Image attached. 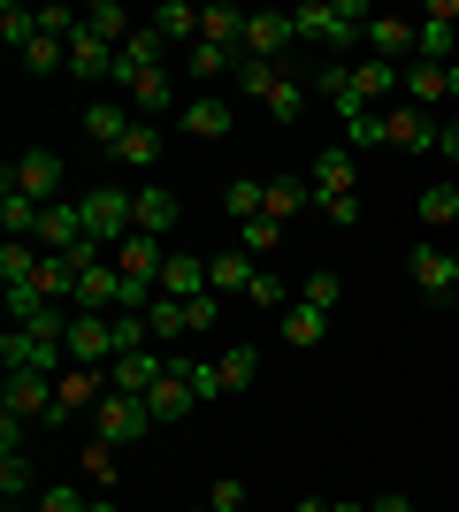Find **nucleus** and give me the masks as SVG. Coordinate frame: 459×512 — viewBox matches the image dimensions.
I'll use <instances>...</instances> for the list:
<instances>
[{"label": "nucleus", "mask_w": 459, "mask_h": 512, "mask_svg": "<svg viewBox=\"0 0 459 512\" xmlns=\"http://www.w3.org/2000/svg\"><path fill=\"white\" fill-rule=\"evenodd\" d=\"M115 161L153 169V161H161V130H153V123H131V130H123V146H115Z\"/></svg>", "instance_id": "e433bc0d"}, {"label": "nucleus", "mask_w": 459, "mask_h": 512, "mask_svg": "<svg viewBox=\"0 0 459 512\" xmlns=\"http://www.w3.org/2000/svg\"><path fill=\"white\" fill-rule=\"evenodd\" d=\"M261 115H268V123H299V115H306V85H299V77H276L268 100H261Z\"/></svg>", "instance_id": "72a5a7b5"}, {"label": "nucleus", "mask_w": 459, "mask_h": 512, "mask_svg": "<svg viewBox=\"0 0 459 512\" xmlns=\"http://www.w3.org/2000/svg\"><path fill=\"white\" fill-rule=\"evenodd\" d=\"M123 130H131V115H123V100H92L85 107V138H92V146H123Z\"/></svg>", "instance_id": "bb28decb"}, {"label": "nucleus", "mask_w": 459, "mask_h": 512, "mask_svg": "<svg viewBox=\"0 0 459 512\" xmlns=\"http://www.w3.org/2000/svg\"><path fill=\"white\" fill-rule=\"evenodd\" d=\"M153 31H161V39H199V8H184V0L153 8Z\"/></svg>", "instance_id": "c03bdc74"}, {"label": "nucleus", "mask_w": 459, "mask_h": 512, "mask_svg": "<svg viewBox=\"0 0 459 512\" xmlns=\"http://www.w3.org/2000/svg\"><path fill=\"white\" fill-rule=\"evenodd\" d=\"M192 512H215V505H192Z\"/></svg>", "instance_id": "052dcab7"}, {"label": "nucleus", "mask_w": 459, "mask_h": 512, "mask_svg": "<svg viewBox=\"0 0 459 512\" xmlns=\"http://www.w3.org/2000/svg\"><path fill=\"white\" fill-rule=\"evenodd\" d=\"M245 306H253V314H291V291H284V276H276V268H261V276L245 283Z\"/></svg>", "instance_id": "473e14b6"}, {"label": "nucleus", "mask_w": 459, "mask_h": 512, "mask_svg": "<svg viewBox=\"0 0 459 512\" xmlns=\"http://www.w3.org/2000/svg\"><path fill=\"white\" fill-rule=\"evenodd\" d=\"M192 406H199V390L184 383V375H176V360H169V375H161V383L146 390V413H153V421H161V428H169V421H184V413H192Z\"/></svg>", "instance_id": "5701e85b"}, {"label": "nucleus", "mask_w": 459, "mask_h": 512, "mask_svg": "<svg viewBox=\"0 0 459 512\" xmlns=\"http://www.w3.org/2000/svg\"><path fill=\"white\" fill-rule=\"evenodd\" d=\"M414 214H421V222H429V230H452V222H459V184H429Z\"/></svg>", "instance_id": "4c0bfd02"}, {"label": "nucleus", "mask_w": 459, "mask_h": 512, "mask_svg": "<svg viewBox=\"0 0 459 512\" xmlns=\"http://www.w3.org/2000/svg\"><path fill=\"white\" fill-rule=\"evenodd\" d=\"M406 85V77H398L391 62H352L345 69V92H337V123H360V115H383V107H391V92Z\"/></svg>", "instance_id": "7ed1b4c3"}, {"label": "nucleus", "mask_w": 459, "mask_h": 512, "mask_svg": "<svg viewBox=\"0 0 459 512\" xmlns=\"http://www.w3.org/2000/svg\"><path fill=\"white\" fill-rule=\"evenodd\" d=\"M437 153H444V161H459V115H452V123H444V138H437Z\"/></svg>", "instance_id": "6e6d98bb"}, {"label": "nucleus", "mask_w": 459, "mask_h": 512, "mask_svg": "<svg viewBox=\"0 0 459 512\" xmlns=\"http://www.w3.org/2000/svg\"><path fill=\"white\" fill-rule=\"evenodd\" d=\"M108 367H62V383H54V413H46V428H69L77 413H100V398H108Z\"/></svg>", "instance_id": "423d86ee"}, {"label": "nucleus", "mask_w": 459, "mask_h": 512, "mask_svg": "<svg viewBox=\"0 0 459 512\" xmlns=\"http://www.w3.org/2000/svg\"><path fill=\"white\" fill-rule=\"evenodd\" d=\"M199 39H207V46H238L245 39V8H222V0H215V8H199Z\"/></svg>", "instance_id": "2f4dec72"}, {"label": "nucleus", "mask_w": 459, "mask_h": 512, "mask_svg": "<svg viewBox=\"0 0 459 512\" xmlns=\"http://www.w3.org/2000/svg\"><path fill=\"white\" fill-rule=\"evenodd\" d=\"M452 39H459V0H429V16H421V46L414 62H452Z\"/></svg>", "instance_id": "4468645a"}, {"label": "nucleus", "mask_w": 459, "mask_h": 512, "mask_svg": "<svg viewBox=\"0 0 459 512\" xmlns=\"http://www.w3.org/2000/svg\"><path fill=\"white\" fill-rule=\"evenodd\" d=\"M253 276H261V260L245 253V245H230V253L207 260V283H215L222 299H245V283H253Z\"/></svg>", "instance_id": "b1692460"}, {"label": "nucleus", "mask_w": 459, "mask_h": 512, "mask_svg": "<svg viewBox=\"0 0 459 512\" xmlns=\"http://www.w3.org/2000/svg\"><path fill=\"white\" fill-rule=\"evenodd\" d=\"M146 329H153V337H184V329H192V321H184V299H153Z\"/></svg>", "instance_id": "a18cd8bd"}, {"label": "nucleus", "mask_w": 459, "mask_h": 512, "mask_svg": "<svg viewBox=\"0 0 459 512\" xmlns=\"http://www.w3.org/2000/svg\"><path fill=\"white\" fill-rule=\"evenodd\" d=\"M398 92H406V107H421V115H437V107H459V62H444V69H437V62H414Z\"/></svg>", "instance_id": "1a4fd4ad"}, {"label": "nucleus", "mask_w": 459, "mask_h": 512, "mask_svg": "<svg viewBox=\"0 0 459 512\" xmlns=\"http://www.w3.org/2000/svg\"><path fill=\"white\" fill-rule=\"evenodd\" d=\"M238 245H245L253 260H268L276 245H284V222H268V214H253V222H238Z\"/></svg>", "instance_id": "ea45409f"}, {"label": "nucleus", "mask_w": 459, "mask_h": 512, "mask_svg": "<svg viewBox=\"0 0 459 512\" xmlns=\"http://www.w3.org/2000/svg\"><path fill=\"white\" fill-rule=\"evenodd\" d=\"M0 39L23 54V46L39 39V8H16V0H8V8H0Z\"/></svg>", "instance_id": "37998d69"}, {"label": "nucleus", "mask_w": 459, "mask_h": 512, "mask_svg": "<svg viewBox=\"0 0 459 512\" xmlns=\"http://www.w3.org/2000/svg\"><path fill=\"white\" fill-rule=\"evenodd\" d=\"M375 8L368 0H306V8H291V39L299 46H322V54H337V46L368 39Z\"/></svg>", "instance_id": "f257e3e1"}, {"label": "nucleus", "mask_w": 459, "mask_h": 512, "mask_svg": "<svg viewBox=\"0 0 459 512\" xmlns=\"http://www.w3.org/2000/svg\"><path fill=\"white\" fill-rule=\"evenodd\" d=\"M161 375H169V352H123V360H108V383L123 390V398H146Z\"/></svg>", "instance_id": "6ab92c4d"}, {"label": "nucleus", "mask_w": 459, "mask_h": 512, "mask_svg": "<svg viewBox=\"0 0 459 512\" xmlns=\"http://www.w3.org/2000/svg\"><path fill=\"white\" fill-rule=\"evenodd\" d=\"M62 360H69L62 337H46V329H16V321H8V337H0V367H8V375H62Z\"/></svg>", "instance_id": "39448f33"}, {"label": "nucleus", "mask_w": 459, "mask_h": 512, "mask_svg": "<svg viewBox=\"0 0 459 512\" xmlns=\"http://www.w3.org/2000/svg\"><path fill=\"white\" fill-rule=\"evenodd\" d=\"M77 214H85V237L92 245H123V237L138 230V214H131V192H123V184H92L85 199H77Z\"/></svg>", "instance_id": "20e7f679"}, {"label": "nucleus", "mask_w": 459, "mask_h": 512, "mask_svg": "<svg viewBox=\"0 0 459 512\" xmlns=\"http://www.w3.org/2000/svg\"><path fill=\"white\" fill-rule=\"evenodd\" d=\"M92 497H77L69 482H54V490H39V512H85Z\"/></svg>", "instance_id": "603ef678"}, {"label": "nucleus", "mask_w": 459, "mask_h": 512, "mask_svg": "<svg viewBox=\"0 0 459 512\" xmlns=\"http://www.w3.org/2000/svg\"><path fill=\"white\" fill-rule=\"evenodd\" d=\"M184 321H192V329H215V321H222V291H199V299H184Z\"/></svg>", "instance_id": "8fccbe9b"}, {"label": "nucleus", "mask_w": 459, "mask_h": 512, "mask_svg": "<svg viewBox=\"0 0 459 512\" xmlns=\"http://www.w3.org/2000/svg\"><path fill=\"white\" fill-rule=\"evenodd\" d=\"M314 207V184H299V176H268V222H291V214Z\"/></svg>", "instance_id": "c85d7f7f"}, {"label": "nucleus", "mask_w": 459, "mask_h": 512, "mask_svg": "<svg viewBox=\"0 0 459 512\" xmlns=\"http://www.w3.org/2000/svg\"><path fill=\"white\" fill-rule=\"evenodd\" d=\"M69 360L77 367H108L115 360V314H69Z\"/></svg>", "instance_id": "9b49d317"}, {"label": "nucleus", "mask_w": 459, "mask_h": 512, "mask_svg": "<svg viewBox=\"0 0 459 512\" xmlns=\"http://www.w3.org/2000/svg\"><path fill=\"white\" fill-rule=\"evenodd\" d=\"M108 451H115V444H100V436H92V451H85V474H92V482H108V474H115Z\"/></svg>", "instance_id": "5fc2aeb1"}, {"label": "nucleus", "mask_w": 459, "mask_h": 512, "mask_svg": "<svg viewBox=\"0 0 459 512\" xmlns=\"http://www.w3.org/2000/svg\"><path fill=\"white\" fill-rule=\"evenodd\" d=\"M54 383H62V375H8L0 413H8V421H46V413H54Z\"/></svg>", "instance_id": "ddd939ff"}, {"label": "nucleus", "mask_w": 459, "mask_h": 512, "mask_svg": "<svg viewBox=\"0 0 459 512\" xmlns=\"http://www.w3.org/2000/svg\"><path fill=\"white\" fill-rule=\"evenodd\" d=\"M375 512H414V497H398V490H383V497H375Z\"/></svg>", "instance_id": "4d7b16f0"}, {"label": "nucleus", "mask_w": 459, "mask_h": 512, "mask_svg": "<svg viewBox=\"0 0 459 512\" xmlns=\"http://www.w3.org/2000/svg\"><path fill=\"white\" fill-rule=\"evenodd\" d=\"M131 214H138V230H146V237H169L176 222H184V199H176L169 184H138V192H131Z\"/></svg>", "instance_id": "dca6fc26"}, {"label": "nucleus", "mask_w": 459, "mask_h": 512, "mask_svg": "<svg viewBox=\"0 0 459 512\" xmlns=\"http://www.w3.org/2000/svg\"><path fill=\"white\" fill-rule=\"evenodd\" d=\"M146 428H161V421L146 413V398H123V390H108L100 413H92V436H100V444H138Z\"/></svg>", "instance_id": "6e6552de"}, {"label": "nucleus", "mask_w": 459, "mask_h": 512, "mask_svg": "<svg viewBox=\"0 0 459 512\" xmlns=\"http://www.w3.org/2000/svg\"><path fill=\"white\" fill-rule=\"evenodd\" d=\"M0 192H23V199H39V207H54L62 199V153H46V146L16 153L8 176H0Z\"/></svg>", "instance_id": "0eeeda50"}, {"label": "nucleus", "mask_w": 459, "mask_h": 512, "mask_svg": "<svg viewBox=\"0 0 459 512\" xmlns=\"http://www.w3.org/2000/svg\"><path fill=\"white\" fill-rule=\"evenodd\" d=\"M406 276H414L421 299H452L459 291V260L444 253V245H414V253H406Z\"/></svg>", "instance_id": "f8f14e48"}, {"label": "nucleus", "mask_w": 459, "mask_h": 512, "mask_svg": "<svg viewBox=\"0 0 459 512\" xmlns=\"http://www.w3.org/2000/svg\"><path fill=\"white\" fill-rule=\"evenodd\" d=\"M314 214L337 222V230H352V222H360V199H314Z\"/></svg>", "instance_id": "864d4df0"}, {"label": "nucleus", "mask_w": 459, "mask_h": 512, "mask_svg": "<svg viewBox=\"0 0 459 512\" xmlns=\"http://www.w3.org/2000/svg\"><path fill=\"white\" fill-rule=\"evenodd\" d=\"M31 490V451H0V497Z\"/></svg>", "instance_id": "49530a36"}, {"label": "nucleus", "mask_w": 459, "mask_h": 512, "mask_svg": "<svg viewBox=\"0 0 459 512\" xmlns=\"http://www.w3.org/2000/svg\"><path fill=\"white\" fill-rule=\"evenodd\" d=\"M414 46H421V23H406V16H375L368 23V62H414Z\"/></svg>", "instance_id": "2eb2a0df"}, {"label": "nucleus", "mask_w": 459, "mask_h": 512, "mask_svg": "<svg viewBox=\"0 0 459 512\" xmlns=\"http://www.w3.org/2000/svg\"><path fill=\"white\" fill-rule=\"evenodd\" d=\"M69 77H77V85H115V46L77 31V39H69Z\"/></svg>", "instance_id": "412c9836"}, {"label": "nucleus", "mask_w": 459, "mask_h": 512, "mask_svg": "<svg viewBox=\"0 0 459 512\" xmlns=\"http://www.w3.org/2000/svg\"><path fill=\"white\" fill-rule=\"evenodd\" d=\"M345 138H352V146H406V153H437L444 123H437V115H421V107H406V100H391L383 115H360V123H345Z\"/></svg>", "instance_id": "f03ea898"}, {"label": "nucleus", "mask_w": 459, "mask_h": 512, "mask_svg": "<svg viewBox=\"0 0 459 512\" xmlns=\"http://www.w3.org/2000/svg\"><path fill=\"white\" fill-rule=\"evenodd\" d=\"M39 245H31V237H8V245H0V283H31L39 276Z\"/></svg>", "instance_id": "f704fd0d"}, {"label": "nucleus", "mask_w": 459, "mask_h": 512, "mask_svg": "<svg viewBox=\"0 0 459 512\" xmlns=\"http://www.w3.org/2000/svg\"><path fill=\"white\" fill-rule=\"evenodd\" d=\"M85 31H92V39H108L115 54H123V46H131V31H138V23L123 16L115 0H92V8H85Z\"/></svg>", "instance_id": "cd10ccee"}, {"label": "nucleus", "mask_w": 459, "mask_h": 512, "mask_svg": "<svg viewBox=\"0 0 459 512\" xmlns=\"http://www.w3.org/2000/svg\"><path fill=\"white\" fill-rule=\"evenodd\" d=\"M238 46H207V39H192V54H184V69H192V85H215V77H238Z\"/></svg>", "instance_id": "a878e982"}, {"label": "nucleus", "mask_w": 459, "mask_h": 512, "mask_svg": "<svg viewBox=\"0 0 459 512\" xmlns=\"http://www.w3.org/2000/svg\"><path fill=\"white\" fill-rule=\"evenodd\" d=\"M85 512H123V505H115V497H92V505Z\"/></svg>", "instance_id": "bf43d9fd"}, {"label": "nucleus", "mask_w": 459, "mask_h": 512, "mask_svg": "<svg viewBox=\"0 0 459 512\" xmlns=\"http://www.w3.org/2000/svg\"><path fill=\"white\" fill-rule=\"evenodd\" d=\"M31 245H39V253H77V245H85V214L69 207V199H54V207L39 214V237H31Z\"/></svg>", "instance_id": "aec40b11"}, {"label": "nucleus", "mask_w": 459, "mask_h": 512, "mask_svg": "<svg viewBox=\"0 0 459 512\" xmlns=\"http://www.w3.org/2000/svg\"><path fill=\"white\" fill-rule=\"evenodd\" d=\"M276 329H284V344H299V352H306V344H322V329H329V314H322V306H291V314H276Z\"/></svg>", "instance_id": "7c9ffc66"}, {"label": "nucleus", "mask_w": 459, "mask_h": 512, "mask_svg": "<svg viewBox=\"0 0 459 512\" xmlns=\"http://www.w3.org/2000/svg\"><path fill=\"white\" fill-rule=\"evenodd\" d=\"M299 299H306V306H322V314H337V299H345V276H337V268H314V276L299 283Z\"/></svg>", "instance_id": "a19ab883"}, {"label": "nucleus", "mask_w": 459, "mask_h": 512, "mask_svg": "<svg viewBox=\"0 0 459 512\" xmlns=\"http://www.w3.org/2000/svg\"><path fill=\"white\" fill-rule=\"evenodd\" d=\"M284 46H299L291 39V8H253V16H245V39H238L245 62H276Z\"/></svg>", "instance_id": "9d476101"}, {"label": "nucleus", "mask_w": 459, "mask_h": 512, "mask_svg": "<svg viewBox=\"0 0 459 512\" xmlns=\"http://www.w3.org/2000/svg\"><path fill=\"white\" fill-rule=\"evenodd\" d=\"M115 92H123V100H138V123H146V115H161V107L176 100L169 69H115Z\"/></svg>", "instance_id": "a211bd4d"}, {"label": "nucleus", "mask_w": 459, "mask_h": 512, "mask_svg": "<svg viewBox=\"0 0 459 512\" xmlns=\"http://www.w3.org/2000/svg\"><path fill=\"white\" fill-rule=\"evenodd\" d=\"M222 214H238V222L268 214V184L261 176H230V184H222Z\"/></svg>", "instance_id": "c756f323"}, {"label": "nucleus", "mask_w": 459, "mask_h": 512, "mask_svg": "<svg viewBox=\"0 0 459 512\" xmlns=\"http://www.w3.org/2000/svg\"><path fill=\"white\" fill-rule=\"evenodd\" d=\"M452 306H459V291H452Z\"/></svg>", "instance_id": "680f3d73"}, {"label": "nucleus", "mask_w": 459, "mask_h": 512, "mask_svg": "<svg viewBox=\"0 0 459 512\" xmlns=\"http://www.w3.org/2000/svg\"><path fill=\"white\" fill-rule=\"evenodd\" d=\"M329 512H375V505H352V497H329Z\"/></svg>", "instance_id": "13d9d810"}, {"label": "nucleus", "mask_w": 459, "mask_h": 512, "mask_svg": "<svg viewBox=\"0 0 459 512\" xmlns=\"http://www.w3.org/2000/svg\"><path fill=\"white\" fill-rule=\"evenodd\" d=\"M199 291H215V283H207V260H199V253H169V268H161V299H199Z\"/></svg>", "instance_id": "393cba45"}, {"label": "nucleus", "mask_w": 459, "mask_h": 512, "mask_svg": "<svg viewBox=\"0 0 459 512\" xmlns=\"http://www.w3.org/2000/svg\"><path fill=\"white\" fill-rule=\"evenodd\" d=\"M176 123H184V138H230V130H238V107L215 100V92H199V100L176 107Z\"/></svg>", "instance_id": "f3484780"}, {"label": "nucleus", "mask_w": 459, "mask_h": 512, "mask_svg": "<svg viewBox=\"0 0 459 512\" xmlns=\"http://www.w3.org/2000/svg\"><path fill=\"white\" fill-rule=\"evenodd\" d=\"M276 77H284L276 62H238V92H245V100H268V85H276Z\"/></svg>", "instance_id": "de8ad7c7"}, {"label": "nucleus", "mask_w": 459, "mask_h": 512, "mask_svg": "<svg viewBox=\"0 0 459 512\" xmlns=\"http://www.w3.org/2000/svg\"><path fill=\"white\" fill-rule=\"evenodd\" d=\"M314 199H360V184H352V146H322V161H314Z\"/></svg>", "instance_id": "4be33fe9"}, {"label": "nucleus", "mask_w": 459, "mask_h": 512, "mask_svg": "<svg viewBox=\"0 0 459 512\" xmlns=\"http://www.w3.org/2000/svg\"><path fill=\"white\" fill-rule=\"evenodd\" d=\"M39 199H23V192H0V230L8 237H39Z\"/></svg>", "instance_id": "c9c22d12"}, {"label": "nucleus", "mask_w": 459, "mask_h": 512, "mask_svg": "<svg viewBox=\"0 0 459 512\" xmlns=\"http://www.w3.org/2000/svg\"><path fill=\"white\" fill-rule=\"evenodd\" d=\"M146 314H115V360H123V352H146Z\"/></svg>", "instance_id": "09e8293b"}, {"label": "nucleus", "mask_w": 459, "mask_h": 512, "mask_svg": "<svg viewBox=\"0 0 459 512\" xmlns=\"http://www.w3.org/2000/svg\"><path fill=\"white\" fill-rule=\"evenodd\" d=\"M169 360H176V375L199 390V406H207V398H222V367H215V360H184V352H169Z\"/></svg>", "instance_id": "79ce46f5"}, {"label": "nucleus", "mask_w": 459, "mask_h": 512, "mask_svg": "<svg viewBox=\"0 0 459 512\" xmlns=\"http://www.w3.org/2000/svg\"><path fill=\"white\" fill-rule=\"evenodd\" d=\"M215 367H222V390H245L253 375H261V352H253V344H230Z\"/></svg>", "instance_id": "58836bf2"}, {"label": "nucleus", "mask_w": 459, "mask_h": 512, "mask_svg": "<svg viewBox=\"0 0 459 512\" xmlns=\"http://www.w3.org/2000/svg\"><path fill=\"white\" fill-rule=\"evenodd\" d=\"M207 505H215V512H245V482H238V474H222L215 490H207Z\"/></svg>", "instance_id": "3c124183"}]
</instances>
